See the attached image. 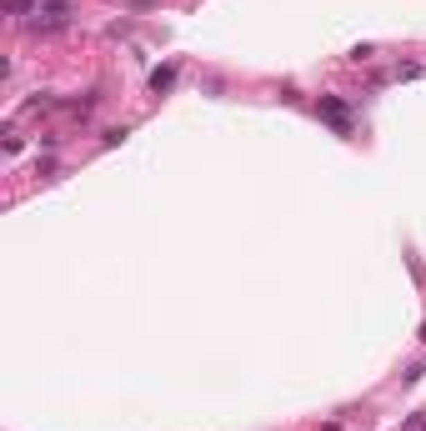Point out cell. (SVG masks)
<instances>
[{
	"label": "cell",
	"instance_id": "6da1fadb",
	"mask_svg": "<svg viewBox=\"0 0 426 431\" xmlns=\"http://www.w3.org/2000/svg\"><path fill=\"white\" fill-rule=\"evenodd\" d=\"M316 116H321L336 136H351V105L341 96H321V105H316Z\"/></svg>",
	"mask_w": 426,
	"mask_h": 431
},
{
	"label": "cell",
	"instance_id": "7a4b0ae2",
	"mask_svg": "<svg viewBox=\"0 0 426 431\" xmlns=\"http://www.w3.org/2000/svg\"><path fill=\"white\" fill-rule=\"evenodd\" d=\"M170 85H176V66H156L151 71V91L161 96V91H170Z\"/></svg>",
	"mask_w": 426,
	"mask_h": 431
},
{
	"label": "cell",
	"instance_id": "3957f363",
	"mask_svg": "<svg viewBox=\"0 0 426 431\" xmlns=\"http://www.w3.org/2000/svg\"><path fill=\"white\" fill-rule=\"evenodd\" d=\"M46 10H60V15H71V0H40Z\"/></svg>",
	"mask_w": 426,
	"mask_h": 431
},
{
	"label": "cell",
	"instance_id": "277c9868",
	"mask_svg": "<svg viewBox=\"0 0 426 431\" xmlns=\"http://www.w3.org/2000/svg\"><path fill=\"white\" fill-rule=\"evenodd\" d=\"M30 6H35V0H10V10H15V15H35Z\"/></svg>",
	"mask_w": 426,
	"mask_h": 431
},
{
	"label": "cell",
	"instance_id": "5b68a950",
	"mask_svg": "<svg viewBox=\"0 0 426 431\" xmlns=\"http://www.w3.org/2000/svg\"><path fill=\"white\" fill-rule=\"evenodd\" d=\"M401 431H426V412H416V416H411L407 426H401Z\"/></svg>",
	"mask_w": 426,
	"mask_h": 431
}]
</instances>
